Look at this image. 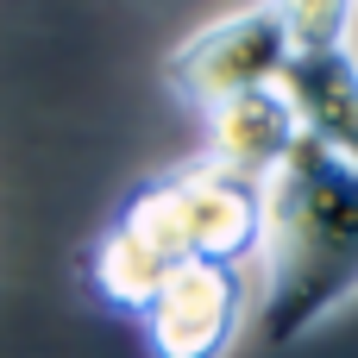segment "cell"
<instances>
[{
  "mask_svg": "<svg viewBox=\"0 0 358 358\" xmlns=\"http://www.w3.org/2000/svg\"><path fill=\"white\" fill-rule=\"evenodd\" d=\"M258 189H264L258 334L271 346H289L358 296V164L302 132L296 151Z\"/></svg>",
  "mask_w": 358,
  "mask_h": 358,
  "instance_id": "1",
  "label": "cell"
},
{
  "mask_svg": "<svg viewBox=\"0 0 358 358\" xmlns=\"http://www.w3.org/2000/svg\"><path fill=\"white\" fill-rule=\"evenodd\" d=\"M164 264H233L245 271L264 252V189L233 176L214 157H189L151 182H138L120 214Z\"/></svg>",
  "mask_w": 358,
  "mask_h": 358,
  "instance_id": "2",
  "label": "cell"
},
{
  "mask_svg": "<svg viewBox=\"0 0 358 358\" xmlns=\"http://www.w3.org/2000/svg\"><path fill=\"white\" fill-rule=\"evenodd\" d=\"M289 57H296V38H289L283 6L277 0H252V6L220 13L201 31H189L164 57V82H170V94L182 107L214 113L220 101H239L252 88H277Z\"/></svg>",
  "mask_w": 358,
  "mask_h": 358,
  "instance_id": "3",
  "label": "cell"
},
{
  "mask_svg": "<svg viewBox=\"0 0 358 358\" xmlns=\"http://www.w3.org/2000/svg\"><path fill=\"white\" fill-rule=\"evenodd\" d=\"M252 315V277L233 264H170L157 302L145 308L151 358H227Z\"/></svg>",
  "mask_w": 358,
  "mask_h": 358,
  "instance_id": "4",
  "label": "cell"
},
{
  "mask_svg": "<svg viewBox=\"0 0 358 358\" xmlns=\"http://www.w3.org/2000/svg\"><path fill=\"white\" fill-rule=\"evenodd\" d=\"M201 120H208V151L201 157L227 164L245 182H264L296 151V138H302V120H296V107H289L283 88H252L239 101H220Z\"/></svg>",
  "mask_w": 358,
  "mask_h": 358,
  "instance_id": "5",
  "label": "cell"
},
{
  "mask_svg": "<svg viewBox=\"0 0 358 358\" xmlns=\"http://www.w3.org/2000/svg\"><path fill=\"white\" fill-rule=\"evenodd\" d=\"M302 120L308 138H321L327 151L358 164V50L334 44V50H296L283 82H277Z\"/></svg>",
  "mask_w": 358,
  "mask_h": 358,
  "instance_id": "6",
  "label": "cell"
},
{
  "mask_svg": "<svg viewBox=\"0 0 358 358\" xmlns=\"http://www.w3.org/2000/svg\"><path fill=\"white\" fill-rule=\"evenodd\" d=\"M164 277H170V264L138 239V233H126L120 220L88 245V289L113 308V315H132V321H145V308L157 302V289H164Z\"/></svg>",
  "mask_w": 358,
  "mask_h": 358,
  "instance_id": "7",
  "label": "cell"
},
{
  "mask_svg": "<svg viewBox=\"0 0 358 358\" xmlns=\"http://www.w3.org/2000/svg\"><path fill=\"white\" fill-rule=\"evenodd\" d=\"M283 19H289V38L296 50H334L352 38V13L358 0H277Z\"/></svg>",
  "mask_w": 358,
  "mask_h": 358,
  "instance_id": "8",
  "label": "cell"
}]
</instances>
